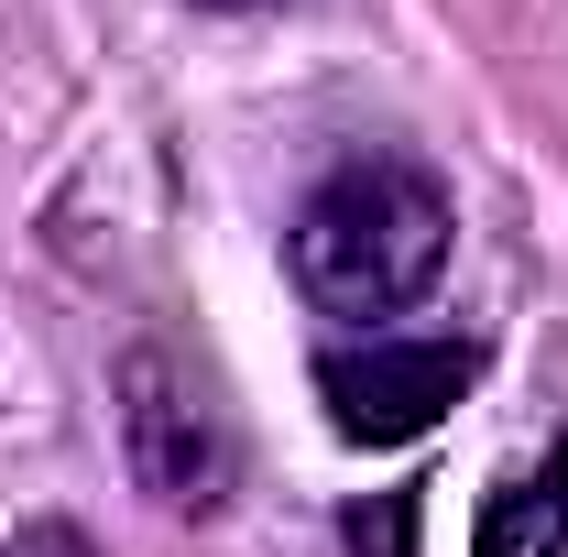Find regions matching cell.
I'll list each match as a JSON object with an SVG mask.
<instances>
[{
    "instance_id": "4",
    "label": "cell",
    "mask_w": 568,
    "mask_h": 557,
    "mask_svg": "<svg viewBox=\"0 0 568 557\" xmlns=\"http://www.w3.org/2000/svg\"><path fill=\"white\" fill-rule=\"evenodd\" d=\"M470 557H568V448H547L536 470H514V482L481 503Z\"/></svg>"
},
{
    "instance_id": "5",
    "label": "cell",
    "mask_w": 568,
    "mask_h": 557,
    "mask_svg": "<svg viewBox=\"0 0 568 557\" xmlns=\"http://www.w3.org/2000/svg\"><path fill=\"white\" fill-rule=\"evenodd\" d=\"M405 525H416V503L394 492L383 514H351V547H361V557H405Z\"/></svg>"
},
{
    "instance_id": "1",
    "label": "cell",
    "mask_w": 568,
    "mask_h": 557,
    "mask_svg": "<svg viewBox=\"0 0 568 557\" xmlns=\"http://www.w3.org/2000/svg\"><path fill=\"white\" fill-rule=\"evenodd\" d=\"M448 186L405 153H351L306 186L284 230V263L317 317H405L426 284L448 274Z\"/></svg>"
},
{
    "instance_id": "2",
    "label": "cell",
    "mask_w": 568,
    "mask_h": 557,
    "mask_svg": "<svg viewBox=\"0 0 568 557\" xmlns=\"http://www.w3.org/2000/svg\"><path fill=\"white\" fill-rule=\"evenodd\" d=\"M110 405H121V459H132V482L164 503V514H186V525H209L230 514V492H241V437L219 416V394L175 361V350H121L110 361Z\"/></svg>"
},
{
    "instance_id": "7",
    "label": "cell",
    "mask_w": 568,
    "mask_h": 557,
    "mask_svg": "<svg viewBox=\"0 0 568 557\" xmlns=\"http://www.w3.org/2000/svg\"><path fill=\"white\" fill-rule=\"evenodd\" d=\"M209 11H263V0H209Z\"/></svg>"
},
{
    "instance_id": "3",
    "label": "cell",
    "mask_w": 568,
    "mask_h": 557,
    "mask_svg": "<svg viewBox=\"0 0 568 557\" xmlns=\"http://www.w3.org/2000/svg\"><path fill=\"white\" fill-rule=\"evenodd\" d=\"M470 372H481L470 340H372V350H328L317 394H328V426L351 448H405L470 394Z\"/></svg>"
},
{
    "instance_id": "6",
    "label": "cell",
    "mask_w": 568,
    "mask_h": 557,
    "mask_svg": "<svg viewBox=\"0 0 568 557\" xmlns=\"http://www.w3.org/2000/svg\"><path fill=\"white\" fill-rule=\"evenodd\" d=\"M0 557H99V547H88L77 525H55V514H44V525H22V536H0Z\"/></svg>"
}]
</instances>
